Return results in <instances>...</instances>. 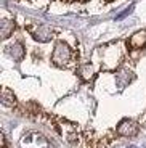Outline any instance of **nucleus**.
Here are the masks:
<instances>
[{
	"mask_svg": "<svg viewBox=\"0 0 146 148\" xmlns=\"http://www.w3.org/2000/svg\"><path fill=\"white\" fill-rule=\"evenodd\" d=\"M71 60H72V52H71V48L68 47V44L58 42V44L55 45L53 55H51V61H53L56 66H68Z\"/></svg>",
	"mask_w": 146,
	"mask_h": 148,
	"instance_id": "obj_1",
	"label": "nucleus"
},
{
	"mask_svg": "<svg viewBox=\"0 0 146 148\" xmlns=\"http://www.w3.org/2000/svg\"><path fill=\"white\" fill-rule=\"evenodd\" d=\"M117 134L125 135V137H133V135L138 134V124L135 121H132V119H124L117 126Z\"/></svg>",
	"mask_w": 146,
	"mask_h": 148,
	"instance_id": "obj_2",
	"label": "nucleus"
},
{
	"mask_svg": "<svg viewBox=\"0 0 146 148\" xmlns=\"http://www.w3.org/2000/svg\"><path fill=\"white\" fill-rule=\"evenodd\" d=\"M146 44V29L138 31L128 39V47L130 48H141Z\"/></svg>",
	"mask_w": 146,
	"mask_h": 148,
	"instance_id": "obj_3",
	"label": "nucleus"
},
{
	"mask_svg": "<svg viewBox=\"0 0 146 148\" xmlns=\"http://www.w3.org/2000/svg\"><path fill=\"white\" fill-rule=\"evenodd\" d=\"M32 36L35 40H40V42H48L53 37V32L51 29H48L47 26H39L35 31H32Z\"/></svg>",
	"mask_w": 146,
	"mask_h": 148,
	"instance_id": "obj_4",
	"label": "nucleus"
},
{
	"mask_svg": "<svg viewBox=\"0 0 146 148\" xmlns=\"http://www.w3.org/2000/svg\"><path fill=\"white\" fill-rule=\"evenodd\" d=\"M7 52H8V55H10L11 58L18 61V60H21L23 56H24V47H23V44L16 42V44L10 45V47L7 48Z\"/></svg>",
	"mask_w": 146,
	"mask_h": 148,
	"instance_id": "obj_5",
	"label": "nucleus"
},
{
	"mask_svg": "<svg viewBox=\"0 0 146 148\" xmlns=\"http://www.w3.org/2000/svg\"><path fill=\"white\" fill-rule=\"evenodd\" d=\"M13 29H15V23L11 19H7V18L2 19V23H0V36H2V39H8V36L13 32Z\"/></svg>",
	"mask_w": 146,
	"mask_h": 148,
	"instance_id": "obj_6",
	"label": "nucleus"
},
{
	"mask_svg": "<svg viewBox=\"0 0 146 148\" xmlns=\"http://www.w3.org/2000/svg\"><path fill=\"white\" fill-rule=\"evenodd\" d=\"M2 103H3L5 106H15L16 98H15V95H13V92H10L8 89H3V92H2Z\"/></svg>",
	"mask_w": 146,
	"mask_h": 148,
	"instance_id": "obj_7",
	"label": "nucleus"
},
{
	"mask_svg": "<svg viewBox=\"0 0 146 148\" xmlns=\"http://www.w3.org/2000/svg\"><path fill=\"white\" fill-rule=\"evenodd\" d=\"M91 74H93V69H91L90 64H85V66H82L81 76H82L84 79H90V77H91Z\"/></svg>",
	"mask_w": 146,
	"mask_h": 148,
	"instance_id": "obj_8",
	"label": "nucleus"
},
{
	"mask_svg": "<svg viewBox=\"0 0 146 148\" xmlns=\"http://www.w3.org/2000/svg\"><path fill=\"white\" fill-rule=\"evenodd\" d=\"M132 10H133V7H130V8H127V10H124L121 15L117 16V19H122V18H125L127 15H130V11H132Z\"/></svg>",
	"mask_w": 146,
	"mask_h": 148,
	"instance_id": "obj_9",
	"label": "nucleus"
},
{
	"mask_svg": "<svg viewBox=\"0 0 146 148\" xmlns=\"http://www.w3.org/2000/svg\"><path fill=\"white\" fill-rule=\"evenodd\" d=\"M127 148H136V147H135V145H130V147H127Z\"/></svg>",
	"mask_w": 146,
	"mask_h": 148,
	"instance_id": "obj_10",
	"label": "nucleus"
}]
</instances>
